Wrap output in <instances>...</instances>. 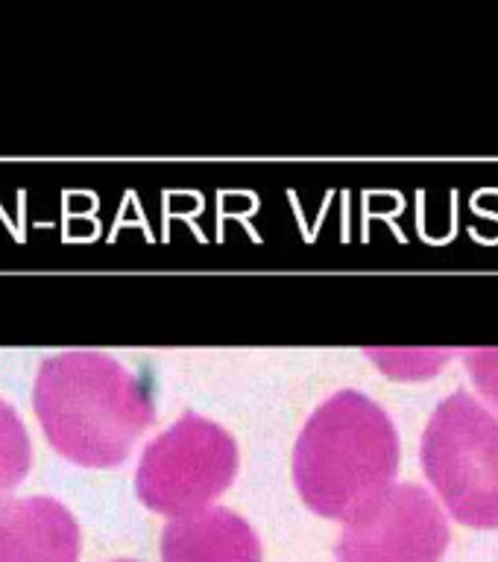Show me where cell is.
I'll return each mask as SVG.
<instances>
[{
    "label": "cell",
    "mask_w": 498,
    "mask_h": 562,
    "mask_svg": "<svg viewBox=\"0 0 498 562\" xmlns=\"http://www.w3.org/2000/svg\"><path fill=\"white\" fill-rule=\"evenodd\" d=\"M36 413L50 445L80 466H115L150 425L153 407L121 363L68 352L42 363Z\"/></svg>",
    "instance_id": "1"
},
{
    "label": "cell",
    "mask_w": 498,
    "mask_h": 562,
    "mask_svg": "<svg viewBox=\"0 0 498 562\" xmlns=\"http://www.w3.org/2000/svg\"><path fill=\"white\" fill-rule=\"evenodd\" d=\"M428 475L463 524L498 527V425L466 396L443 404L422 448Z\"/></svg>",
    "instance_id": "2"
},
{
    "label": "cell",
    "mask_w": 498,
    "mask_h": 562,
    "mask_svg": "<svg viewBox=\"0 0 498 562\" xmlns=\"http://www.w3.org/2000/svg\"><path fill=\"white\" fill-rule=\"evenodd\" d=\"M229 440L200 419H182L150 445L138 469V495L150 510L188 516L214 498L229 478Z\"/></svg>",
    "instance_id": "3"
},
{
    "label": "cell",
    "mask_w": 498,
    "mask_h": 562,
    "mask_svg": "<svg viewBox=\"0 0 498 562\" xmlns=\"http://www.w3.org/2000/svg\"><path fill=\"white\" fill-rule=\"evenodd\" d=\"M449 542L443 516L425 492L402 486L378 495L343 530L340 562H440Z\"/></svg>",
    "instance_id": "4"
},
{
    "label": "cell",
    "mask_w": 498,
    "mask_h": 562,
    "mask_svg": "<svg viewBox=\"0 0 498 562\" xmlns=\"http://www.w3.org/2000/svg\"><path fill=\"white\" fill-rule=\"evenodd\" d=\"M80 527L53 498L0 504V562H77Z\"/></svg>",
    "instance_id": "5"
},
{
    "label": "cell",
    "mask_w": 498,
    "mask_h": 562,
    "mask_svg": "<svg viewBox=\"0 0 498 562\" xmlns=\"http://www.w3.org/2000/svg\"><path fill=\"white\" fill-rule=\"evenodd\" d=\"M165 562H261L255 533L226 510L179 516L162 536Z\"/></svg>",
    "instance_id": "6"
},
{
    "label": "cell",
    "mask_w": 498,
    "mask_h": 562,
    "mask_svg": "<svg viewBox=\"0 0 498 562\" xmlns=\"http://www.w3.org/2000/svg\"><path fill=\"white\" fill-rule=\"evenodd\" d=\"M30 469V437L9 404L0 402V495L15 489Z\"/></svg>",
    "instance_id": "7"
},
{
    "label": "cell",
    "mask_w": 498,
    "mask_h": 562,
    "mask_svg": "<svg viewBox=\"0 0 498 562\" xmlns=\"http://www.w3.org/2000/svg\"><path fill=\"white\" fill-rule=\"evenodd\" d=\"M118 562H132V560H118Z\"/></svg>",
    "instance_id": "8"
}]
</instances>
